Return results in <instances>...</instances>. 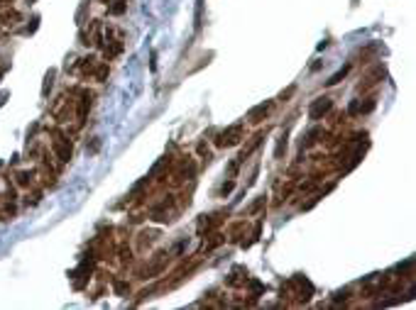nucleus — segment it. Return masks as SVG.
Instances as JSON below:
<instances>
[{"mask_svg":"<svg viewBox=\"0 0 416 310\" xmlns=\"http://www.w3.org/2000/svg\"><path fill=\"white\" fill-rule=\"evenodd\" d=\"M233 188H235V181H233V178H230V181H228V183H223V186H220V195H223V198H225V195L230 193V191H233Z\"/></svg>","mask_w":416,"mask_h":310,"instance_id":"obj_22","label":"nucleus"},{"mask_svg":"<svg viewBox=\"0 0 416 310\" xmlns=\"http://www.w3.org/2000/svg\"><path fill=\"white\" fill-rule=\"evenodd\" d=\"M284 152H287V134H282V137H279V144H277V152H274V156H277V159H282V154H284Z\"/></svg>","mask_w":416,"mask_h":310,"instance_id":"obj_20","label":"nucleus"},{"mask_svg":"<svg viewBox=\"0 0 416 310\" xmlns=\"http://www.w3.org/2000/svg\"><path fill=\"white\" fill-rule=\"evenodd\" d=\"M52 152L59 159V164H69V161H71V154H74V142H71V137L64 134V132H59V130H54V132H52Z\"/></svg>","mask_w":416,"mask_h":310,"instance_id":"obj_1","label":"nucleus"},{"mask_svg":"<svg viewBox=\"0 0 416 310\" xmlns=\"http://www.w3.org/2000/svg\"><path fill=\"white\" fill-rule=\"evenodd\" d=\"M384 76V69H382V66H377V69H374L372 74H370V76L365 78V81H363V83H360V90H367V88H372V86H377V83H379V78Z\"/></svg>","mask_w":416,"mask_h":310,"instance_id":"obj_11","label":"nucleus"},{"mask_svg":"<svg viewBox=\"0 0 416 310\" xmlns=\"http://www.w3.org/2000/svg\"><path fill=\"white\" fill-rule=\"evenodd\" d=\"M76 95H79V100H74V105H76V120H79V127H81L91 105H93V93L91 90H76Z\"/></svg>","mask_w":416,"mask_h":310,"instance_id":"obj_6","label":"nucleus"},{"mask_svg":"<svg viewBox=\"0 0 416 310\" xmlns=\"http://www.w3.org/2000/svg\"><path fill=\"white\" fill-rule=\"evenodd\" d=\"M348 71H350V64H348V66H343V69H340V71H338V74H333V76L328 78V81H326V83H328V86H335V83H340V81H343V78L348 76Z\"/></svg>","mask_w":416,"mask_h":310,"instance_id":"obj_18","label":"nucleus"},{"mask_svg":"<svg viewBox=\"0 0 416 310\" xmlns=\"http://www.w3.org/2000/svg\"><path fill=\"white\" fill-rule=\"evenodd\" d=\"M333 110V100L328 95H321V98H316L313 103H311V108H309V117L316 122V120H323V117L328 115Z\"/></svg>","mask_w":416,"mask_h":310,"instance_id":"obj_5","label":"nucleus"},{"mask_svg":"<svg viewBox=\"0 0 416 310\" xmlns=\"http://www.w3.org/2000/svg\"><path fill=\"white\" fill-rule=\"evenodd\" d=\"M272 110H274V100L260 103V105H255V108L248 113V120L252 122V125H260L262 120H267V117L272 115Z\"/></svg>","mask_w":416,"mask_h":310,"instance_id":"obj_7","label":"nucleus"},{"mask_svg":"<svg viewBox=\"0 0 416 310\" xmlns=\"http://www.w3.org/2000/svg\"><path fill=\"white\" fill-rule=\"evenodd\" d=\"M115 257H118L120 266H127V264L132 262V249H130L127 244H120V247H118V252H115Z\"/></svg>","mask_w":416,"mask_h":310,"instance_id":"obj_14","label":"nucleus"},{"mask_svg":"<svg viewBox=\"0 0 416 310\" xmlns=\"http://www.w3.org/2000/svg\"><path fill=\"white\" fill-rule=\"evenodd\" d=\"M240 164H243L240 159L230 161V166H228V176H230V178H235V176H238V169H240Z\"/></svg>","mask_w":416,"mask_h":310,"instance_id":"obj_21","label":"nucleus"},{"mask_svg":"<svg viewBox=\"0 0 416 310\" xmlns=\"http://www.w3.org/2000/svg\"><path fill=\"white\" fill-rule=\"evenodd\" d=\"M196 176V161L194 159H181L176 166H174V171H171V181H174V186H181V183H186V181H191Z\"/></svg>","mask_w":416,"mask_h":310,"instance_id":"obj_4","label":"nucleus"},{"mask_svg":"<svg viewBox=\"0 0 416 310\" xmlns=\"http://www.w3.org/2000/svg\"><path fill=\"white\" fill-rule=\"evenodd\" d=\"M115 291H118V293H125V291H130V286H127L125 281H115Z\"/></svg>","mask_w":416,"mask_h":310,"instance_id":"obj_23","label":"nucleus"},{"mask_svg":"<svg viewBox=\"0 0 416 310\" xmlns=\"http://www.w3.org/2000/svg\"><path fill=\"white\" fill-rule=\"evenodd\" d=\"M15 178H17L15 183H17L20 188H27V191L35 188V186L40 183V174H37V171H20Z\"/></svg>","mask_w":416,"mask_h":310,"instance_id":"obj_8","label":"nucleus"},{"mask_svg":"<svg viewBox=\"0 0 416 310\" xmlns=\"http://www.w3.org/2000/svg\"><path fill=\"white\" fill-rule=\"evenodd\" d=\"M125 10H127V2H125V0H110V2H108V12H110V15H123Z\"/></svg>","mask_w":416,"mask_h":310,"instance_id":"obj_16","label":"nucleus"},{"mask_svg":"<svg viewBox=\"0 0 416 310\" xmlns=\"http://www.w3.org/2000/svg\"><path fill=\"white\" fill-rule=\"evenodd\" d=\"M96 66H98V61H96L93 56H86V59H79V61H76V69H74V71L81 78H88V76H93Z\"/></svg>","mask_w":416,"mask_h":310,"instance_id":"obj_9","label":"nucleus"},{"mask_svg":"<svg viewBox=\"0 0 416 310\" xmlns=\"http://www.w3.org/2000/svg\"><path fill=\"white\" fill-rule=\"evenodd\" d=\"M245 137V125L243 122H235V125H230V127H225L223 132H218L215 134V147H235V144H240V139Z\"/></svg>","mask_w":416,"mask_h":310,"instance_id":"obj_2","label":"nucleus"},{"mask_svg":"<svg viewBox=\"0 0 416 310\" xmlns=\"http://www.w3.org/2000/svg\"><path fill=\"white\" fill-rule=\"evenodd\" d=\"M318 137H323V130H318V127H313L309 134H306V139L301 142V147H313L316 142H318Z\"/></svg>","mask_w":416,"mask_h":310,"instance_id":"obj_15","label":"nucleus"},{"mask_svg":"<svg viewBox=\"0 0 416 310\" xmlns=\"http://www.w3.org/2000/svg\"><path fill=\"white\" fill-rule=\"evenodd\" d=\"M262 139H264V134H262V132H257V134H255V137H252V142H250L248 147H245V149H243V154L238 156V159H240V161H245V159H248V156L252 154V152H255V149H257V147H260V144H262Z\"/></svg>","mask_w":416,"mask_h":310,"instance_id":"obj_12","label":"nucleus"},{"mask_svg":"<svg viewBox=\"0 0 416 310\" xmlns=\"http://www.w3.org/2000/svg\"><path fill=\"white\" fill-rule=\"evenodd\" d=\"M155 239H157V232H140V249L150 247Z\"/></svg>","mask_w":416,"mask_h":310,"instance_id":"obj_19","label":"nucleus"},{"mask_svg":"<svg viewBox=\"0 0 416 310\" xmlns=\"http://www.w3.org/2000/svg\"><path fill=\"white\" fill-rule=\"evenodd\" d=\"M208 237H210V239H208V242H204V247H201V254H204V252H213L218 244H223V242H225V237H223L220 232H213V234H208Z\"/></svg>","mask_w":416,"mask_h":310,"instance_id":"obj_13","label":"nucleus"},{"mask_svg":"<svg viewBox=\"0 0 416 310\" xmlns=\"http://www.w3.org/2000/svg\"><path fill=\"white\" fill-rule=\"evenodd\" d=\"M294 90H296V88L291 86V88H289V90H287V93H282V100H287V98H289V95H291V93H294Z\"/></svg>","mask_w":416,"mask_h":310,"instance_id":"obj_24","label":"nucleus"},{"mask_svg":"<svg viewBox=\"0 0 416 310\" xmlns=\"http://www.w3.org/2000/svg\"><path fill=\"white\" fill-rule=\"evenodd\" d=\"M108 71H110V69H108V61H103V64H98V66H96V71H93V78H96L98 83H103V81L108 78Z\"/></svg>","mask_w":416,"mask_h":310,"instance_id":"obj_17","label":"nucleus"},{"mask_svg":"<svg viewBox=\"0 0 416 310\" xmlns=\"http://www.w3.org/2000/svg\"><path fill=\"white\" fill-rule=\"evenodd\" d=\"M169 252H157L142 269H140V278H155V276H159V273L166 269V264H169Z\"/></svg>","mask_w":416,"mask_h":310,"instance_id":"obj_3","label":"nucleus"},{"mask_svg":"<svg viewBox=\"0 0 416 310\" xmlns=\"http://www.w3.org/2000/svg\"><path fill=\"white\" fill-rule=\"evenodd\" d=\"M20 20H22V17H20V12H17V10H12V7L0 10V22H2L5 27H15Z\"/></svg>","mask_w":416,"mask_h":310,"instance_id":"obj_10","label":"nucleus"}]
</instances>
